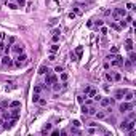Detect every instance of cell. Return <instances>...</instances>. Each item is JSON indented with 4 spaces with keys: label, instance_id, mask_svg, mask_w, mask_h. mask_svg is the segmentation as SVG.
I'll return each mask as SVG.
<instances>
[{
    "label": "cell",
    "instance_id": "cell-1",
    "mask_svg": "<svg viewBox=\"0 0 136 136\" xmlns=\"http://www.w3.org/2000/svg\"><path fill=\"white\" fill-rule=\"evenodd\" d=\"M107 61H110V66H123V58L120 54H109V56L106 58Z\"/></svg>",
    "mask_w": 136,
    "mask_h": 136
},
{
    "label": "cell",
    "instance_id": "cell-2",
    "mask_svg": "<svg viewBox=\"0 0 136 136\" xmlns=\"http://www.w3.org/2000/svg\"><path fill=\"white\" fill-rule=\"evenodd\" d=\"M27 63H29V59H27V56L24 54V53H19V54L16 56L15 66H16V67H24V66H26Z\"/></svg>",
    "mask_w": 136,
    "mask_h": 136
},
{
    "label": "cell",
    "instance_id": "cell-3",
    "mask_svg": "<svg viewBox=\"0 0 136 136\" xmlns=\"http://www.w3.org/2000/svg\"><path fill=\"white\" fill-rule=\"evenodd\" d=\"M96 112V107L93 104H82V114L83 115H93Z\"/></svg>",
    "mask_w": 136,
    "mask_h": 136
},
{
    "label": "cell",
    "instance_id": "cell-4",
    "mask_svg": "<svg viewBox=\"0 0 136 136\" xmlns=\"http://www.w3.org/2000/svg\"><path fill=\"white\" fill-rule=\"evenodd\" d=\"M83 93H85V96H87V98H91V99H93L94 96L98 94V90L94 88V87H90V85H87V87L83 88Z\"/></svg>",
    "mask_w": 136,
    "mask_h": 136
},
{
    "label": "cell",
    "instance_id": "cell-5",
    "mask_svg": "<svg viewBox=\"0 0 136 136\" xmlns=\"http://www.w3.org/2000/svg\"><path fill=\"white\" fill-rule=\"evenodd\" d=\"M133 109V103L131 101H123L120 106H119V110H120L122 114H125V112H128V110Z\"/></svg>",
    "mask_w": 136,
    "mask_h": 136
},
{
    "label": "cell",
    "instance_id": "cell-6",
    "mask_svg": "<svg viewBox=\"0 0 136 136\" xmlns=\"http://www.w3.org/2000/svg\"><path fill=\"white\" fill-rule=\"evenodd\" d=\"M112 16H114L115 19L125 18V16H126V10H125V8H115V10L112 11Z\"/></svg>",
    "mask_w": 136,
    "mask_h": 136
},
{
    "label": "cell",
    "instance_id": "cell-7",
    "mask_svg": "<svg viewBox=\"0 0 136 136\" xmlns=\"http://www.w3.org/2000/svg\"><path fill=\"white\" fill-rule=\"evenodd\" d=\"M10 51H13L15 54H19V53L24 51V45L22 43H15L13 47H10Z\"/></svg>",
    "mask_w": 136,
    "mask_h": 136
},
{
    "label": "cell",
    "instance_id": "cell-8",
    "mask_svg": "<svg viewBox=\"0 0 136 136\" xmlns=\"http://www.w3.org/2000/svg\"><path fill=\"white\" fill-rule=\"evenodd\" d=\"M0 63L3 64V66H6V67H11V66H13V61H11L10 54H5V56H2V58H0Z\"/></svg>",
    "mask_w": 136,
    "mask_h": 136
},
{
    "label": "cell",
    "instance_id": "cell-9",
    "mask_svg": "<svg viewBox=\"0 0 136 136\" xmlns=\"http://www.w3.org/2000/svg\"><path fill=\"white\" fill-rule=\"evenodd\" d=\"M125 93H126V90H125V88H119V90H115L114 98H115V99H123Z\"/></svg>",
    "mask_w": 136,
    "mask_h": 136
},
{
    "label": "cell",
    "instance_id": "cell-10",
    "mask_svg": "<svg viewBox=\"0 0 136 136\" xmlns=\"http://www.w3.org/2000/svg\"><path fill=\"white\" fill-rule=\"evenodd\" d=\"M45 82H47V83H54V82H58V77L54 75V74L48 72V74H47V79H45Z\"/></svg>",
    "mask_w": 136,
    "mask_h": 136
},
{
    "label": "cell",
    "instance_id": "cell-11",
    "mask_svg": "<svg viewBox=\"0 0 136 136\" xmlns=\"http://www.w3.org/2000/svg\"><path fill=\"white\" fill-rule=\"evenodd\" d=\"M93 115L98 119V120H103V119H106V117H107V110H98V112H94Z\"/></svg>",
    "mask_w": 136,
    "mask_h": 136
},
{
    "label": "cell",
    "instance_id": "cell-12",
    "mask_svg": "<svg viewBox=\"0 0 136 136\" xmlns=\"http://www.w3.org/2000/svg\"><path fill=\"white\" fill-rule=\"evenodd\" d=\"M98 103H99V104L103 106V107H109V106L112 104V99H109V98H101V99L98 101Z\"/></svg>",
    "mask_w": 136,
    "mask_h": 136
},
{
    "label": "cell",
    "instance_id": "cell-13",
    "mask_svg": "<svg viewBox=\"0 0 136 136\" xmlns=\"http://www.w3.org/2000/svg\"><path fill=\"white\" fill-rule=\"evenodd\" d=\"M19 114H21V109H19V107H11L10 115L13 117V119H18V117H19Z\"/></svg>",
    "mask_w": 136,
    "mask_h": 136
},
{
    "label": "cell",
    "instance_id": "cell-14",
    "mask_svg": "<svg viewBox=\"0 0 136 136\" xmlns=\"http://www.w3.org/2000/svg\"><path fill=\"white\" fill-rule=\"evenodd\" d=\"M123 99H125V101H133V99H135V93H133V91H130V90H126V93H125V96H123Z\"/></svg>",
    "mask_w": 136,
    "mask_h": 136
},
{
    "label": "cell",
    "instance_id": "cell-15",
    "mask_svg": "<svg viewBox=\"0 0 136 136\" xmlns=\"http://www.w3.org/2000/svg\"><path fill=\"white\" fill-rule=\"evenodd\" d=\"M82 54H83V47H77L75 48V54H74V56L77 58V59H82Z\"/></svg>",
    "mask_w": 136,
    "mask_h": 136
},
{
    "label": "cell",
    "instance_id": "cell-16",
    "mask_svg": "<svg viewBox=\"0 0 136 136\" xmlns=\"http://www.w3.org/2000/svg\"><path fill=\"white\" fill-rule=\"evenodd\" d=\"M125 48H126V51H133V40L131 38L125 40Z\"/></svg>",
    "mask_w": 136,
    "mask_h": 136
},
{
    "label": "cell",
    "instance_id": "cell-17",
    "mask_svg": "<svg viewBox=\"0 0 136 136\" xmlns=\"http://www.w3.org/2000/svg\"><path fill=\"white\" fill-rule=\"evenodd\" d=\"M120 80H122V74L120 72L112 74V82H120Z\"/></svg>",
    "mask_w": 136,
    "mask_h": 136
},
{
    "label": "cell",
    "instance_id": "cell-18",
    "mask_svg": "<svg viewBox=\"0 0 136 136\" xmlns=\"http://www.w3.org/2000/svg\"><path fill=\"white\" fill-rule=\"evenodd\" d=\"M50 72V69L47 67V66H40V69H38V74H42V75H45V74Z\"/></svg>",
    "mask_w": 136,
    "mask_h": 136
},
{
    "label": "cell",
    "instance_id": "cell-19",
    "mask_svg": "<svg viewBox=\"0 0 136 136\" xmlns=\"http://www.w3.org/2000/svg\"><path fill=\"white\" fill-rule=\"evenodd\" d=\"M123 64H125V67L128 69V71H130V69L133 67V63H131L130 59H123Z\"/></svg>",
    "mask_w": 136,
    "mask_h": 136
},
{
    "label": "cell",
    "instance_id": "cell-20",
    "mask_svg": "<svg viewBox=\"0 0 136 136\" xmlns=\"http://www.w3.org/2000/svg\"><path fill=\"white\" fill-rule=\"evenodd\" d=\"M50 130H51V123H47V125L42 128V133H48Z\"/></svg>",
    "mask_w": 136,
    "mask_h": 136
},
{
    "label": "cell",
    "instance_id": "cell-21",
    "mask_svg": "<svg viewBox=\"0 0 136 136\" xmlns=\"http://www.w3.org/2000/svg\"><path fill=\"white\" fill-rule=\"evenodd\" d=\"M128 53H130V56H128V59H130L131 63H136V54H135L133 51H128Z\"/></svg>",
    "mask_w": 136,
    "mask_h": 136
},
{
    "label": "cell",
    "instance_id": "cell-22",
    "mask_svg": "<svg viewBox=\"0 0 136 136\" xmlns=\"http://www.w3.org/2000/svg\"><path fill=\"white\" fill-rule=\"evenodd\" d=\"M8 106H10V103H8V101H2V103H0V110L5 109V107H8Z\"/></svg>",
    "mask_w": 136,
    "mask_h": 136
},
{
    "label": "cell",
    "instance_id": "cell-23",
    "mask_svg": "<svg viewBox=\"0 0 136 136\" xmlns=\"http://www.w3.org/2000/svg\"><path fill=\"white\" fill-rule=\"evenodd\" d=\"M38 99H40V94H38V93L32 94V101H34V103H38Z\"/></svg>",
    "mask_w": 136,
    "mask_h": 136
},
{
    "label": "cell",
    "instance_id": "cell-24",
    "mask_svg": "<svg viewBox=\"0 0 136 136\" xmlns=\"http://www.w3.org/2000/svg\"><path fill=\"white\" fill-rule=\"evenodd\" d=\"M19 106H21L19 101H11V103H10V107H19Z\"/></svg>",
    "mask_w": 136,
    "mask_h": 136
},
{
    "label": "cell",
    "instance_id": "cell-25",
    "mask_svg": "<svg viewBox=\"0 0 136 136\" xmlns=\"http://www.w3.org/2000/svg\"><path fill=\"white\" fill-rule=\"evenodd\" d=\"M58 50H59V47H58L56 43H53V45H51V48H50V51H51V53H56Z\"/></svg>",
    "mask_w": 136,
    "mask_h": 136
},
{
    "label": "cell",
    "instance_id": "cell-26",
    "mask_svg": "<svg viewBox=\"0 0 136 136\" xmlns=\"http://www.w3.org/2000/svg\"><path fill=\"white\" fill-rule=\"evenodd\" d=\"M40 91H42V85H35V87H34V93L40 94Z\"/></svg>",
    "mask_w": 136,
    "mask_h": 136
},
{
    "label": "cell",
    "instance_id": "cell-27",
    "mask_svg": "<svg viewBox=\"0 0 136 136\" xmlns=\"http://www.w3.org/2000/svg\"><path fill=\"white\" fill-rule=\"evenodd\" d=\"M110 27L115 29V31H120V26H119V24H115V22H110Z\"/></svg>",
    "mask_w": 136,
    "mask_h": 136
},
{
    "label": "cell",
    "instance_id": "cell-28",
    "mask_svg": "<svg viewBox=\"0 0 136 136\" xmlns=\"http://www.w3.org/2000/svg\"><path fill=\"white\" fill-rule=\"evenodd\" d=\"M126 10L133 11V10H135V5H133V3H126Z\"/></svg>",
    "mask_w": 136,
    "mask_h": 136
},
{
    "label": "cell",
    "instance_id": "cell-29",
    "mask_svg": "<svg viewBox=\"0 0 136 136\" xmlns=\"http://www.w3.org/2000/svg\"><path fill=\"white\" fill-rule=\"evenodd\" d=\"M54 72L61 74V72H63V66H56V67H54Z\"/></svg>",
    "mask_w": 136,
    "mask_h": 136
},
{
    "label": "cell",
    "instance_id": "cell-30",
    "mask_svg": "<svg viewBox=\"0 0 136 136\" xmlns=\"http://www.w3.org/2000/svg\"><path fill=\"white\" fill-rule=\"evenodd\" d=\"M106 80L112 82V72H106Z\"/></svg>",
    "mask_w": 136,
    "mask_h": 136
},
{
    "label": "cell",
    "instance_id": "cell-31",
    "mask_svg": "<svg viewBox=\"0 0 136 136\" xmlns=\"http://www.w3.org/2000/svg\"><path fill=\"white\" fill-rule=\"evenodd\" d=\"M61 80H63V82L67 80V74H66V72H61Z\"/></svg>",
    "mask_w": 136,
    "mask_h": 136
},
{
    "label": "cell",
    "instance_id": "cell-32",
    "mask_svg": "<svg viewBox=\"0 0 136 136\" xmlns=\"http://www.w3.org/2000/svg\"><path fill=\"white\" fill-rule=\"evenodd\" d=\"M59 88H61V87H59V83H58V82H54V83H53V90H54V91H58Z\"/></svg>",
    "mask_w": 136,
    "mask_h": 136
},
{
    "label": "cell",
    "instance_id": "cell-33",
    "mask_svg": "<svg viewBox=\"0 0 136 136\" xmlns=\"http://www.w3.org/2000/svg\"><path fill=\"white\" fill-rule=\"evenodd\" d=\"M135 117H136L135 112H130V115H128V120H135Z\"/></svg>",
    "mask_w": 136,
    "mask_h": 136
},
{
    "label": "cell",
    "instance_id": "cell-34",
    "mask_svg": "<svg viewBox=\"0 0 136 136\" xmlns=\"http://www.w3.org/2000/svg\"><path fill=\"white\" fill-rule=\"evenodd\" d=\"M72 125H74V126H75V128H79V126H80V125H82V123H80V122H79V120H74V122H72Z\"/></svg>",
    "mask_w": 136,
    "mask_h": 136
},
{
    "label": "cell",
    "instance_id": "cell-35",
    "mask_svg": "<svg viewBox=\"0 0 136 136\" xmlns=\"http://www.w3.org/2000/svg\"><path fill=\"white\" fill-rule=\"evenodd\" d=\"M58 40H59V35H58V34H53V42L56 43Z\"/></svg>",
    "mask_w": 136,
    "mask_h": 136
},
{
    "label": "cell",
    "instance_id": "cell-36",
    "mask_svg": "<svg viewBox=\"0 0 136 136\" xmlns=\"http://www.w3.org/2000/svg\"><path fill=\"white\" fill-rule=\"evenodd\" d=\"M88 133H91V135H94V133H98V130H96V128H93V126H91V128H90V130H88Z\"/></svg>",
    "mask_w": 136,
    "mask_h": 136
},
{
    "label": "cell",
    "instance_id": "cell-37",
    "mask_svg": "<svg viewBox=\"0 0 136 136\" xmlns=\"http://www.w3.org/2000/svg\"><path fill=\"white\" fill-rule=\"evenodd\" d=\"M26 5V2L24 0H18V6H24Z\"/></svg>",
    "mask_w": 136,
    "mask_h": 136
},
{
    "label": "cell",
    "instance_id": "cell-38",
    "mask_svg": "<svg viewBox=\"0 0 136 136\" xmlns=\"http://www.w3.org/2000/svg\"><path fill=\"white\" fill-rule=\"evenodd\" d=\"M101 34L106 35V34H107V27H101Z\"/></svg>",
    "mask_w": 136,
    "mask_h": 136
},
{
    "label": "cell",
    "instance_id": "cell-39",
    "mask_svg": "<svg viewBox=\"0 0 136 136\" xmlns=\"http://www.w3.org/2000/svg\"><path fill=\"white\" fill-rule=\"evenodd\" d=\"M110 51L112 53H119V47H112L110 48Z\"/></svg>",
    "mask_w": 136,
    "mask_h": 136
},
{
    "label": "cell",
    "instance_id": "cell-40",
    "mask_svg": "<svg viewBox=\"0 0 136 136\" xmlns=\"http://www.w3.org/2000/svg\"><path fill=\"white\" fill-rule=\"evenodd\" d=\"M38 104H42V106H45V104H47V101H45V99H42V98H40V99H38Z\"/></svg>",
    "mask_w": 136,
    "mask_h": 136
},
{
    "label": "cell",
    "instance_id": "cell-41",
    "mask_svg": "<svg viewBox=\"0 0 136 136\" xmlns=\"http://www.w3.org/2000/svg\"><path fill=\"white\" fill-rule=\"evenodd\" d=\"M50 135H53V136H56V135H59V130H53Z\"/></svg>",
    "mask_w": 136,
    "mask_h": 136
},
{
    "label": "cell",
    "instance_id": "cell-42",
    "mask_svg": "<svg viewBox=\"0 0 136 136\" xmlns=\"http://www.w3.org/2000/svg\"><path fill=\"white\" fill-rule=\"evenodd\" d=\"M8 8H11V10H15V8H16V5H15V3H10V5H8Z\"/></svg>",
    "mask_w": 136,
    "mask_h": 136
},
{
    "label": "cell",
    "instance_id": "cell-43",
    "mask_svg": "<svg viewBox=\"0 0 136 136\" xmlns=\"http://www.w3.org/2000/svg\"><path fill=\"white\" fill-rule=\"evenodd\" d=\"M2 40H3V34L0 32V42H2Z\"/></svg>",
    "mask_w": 136,
    "mask_h": 136
},
{
    "label": "cell",
    "instance_id": "cell-44",
    "mask_svg": "<svg viewBox=\"0 0 136 136\" xmlns=\"http://www.w3.org/2000/svg\"><path fill=\"white\" fill-rule=\"evenodd\" d=\"M2 123H3V117H2V119H0V125H2Z\"/></svg>",
    "mask_w": 136,
    "mask_h": 136
},
{
    "label": "cell",
    "instance_id": "cell-45",
    "mask_svg": "<svg viewBox=\"0 0 136 136\" xmlns=\"http://www.w3.org/2000/svg\"><path fill=\"white\" fill-rule=\"evenodd\" d=\"M79 2H83V0H79Z\"/></svg>",
    "mask_w": 136,
    "mask_h": 136
},
{
    "label": "cell",
    "instance_id": "cell-46",
    "mask_svg": "<svg viewBox=\"0 0 136 136\" xmlns=\"http://www.w3.org/2000/svg\"><path fill=\"white\" fill-rule=\"evenodd\" d=\"M2 130H3V128H0V131H2Z\"/></svg>",
    "mask_w": 136,
    "mask_h": 136
}]
</instances>
